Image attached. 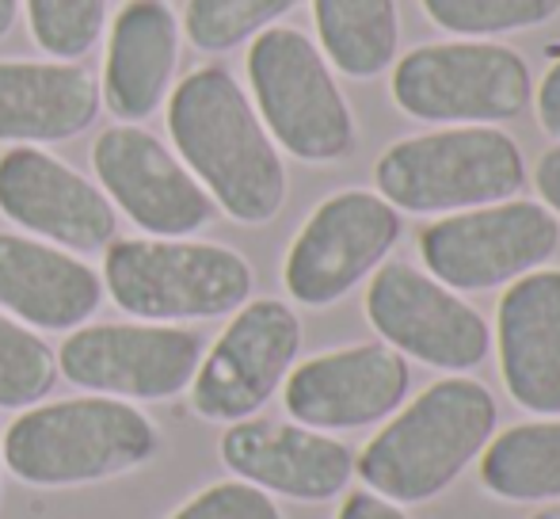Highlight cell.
<instances>
[{"mask_svg": "<svg viewBox=\"0 0 560 519\" xmlns=\"http://www.w3.org/2000/svg\"><path fill=\"white\" fill-rule=\"evenodd\" d=\"M164 123L179 161L241 226H267L287 203L282 149L267 134L244 84L225 66H199L164 100Z\"/></svg>", "mask_w": 560, "mask_h": 519, "instance_id": "cell-1", "label": "cell"}, {"mask_svg": "<svg viewBox=\"0 0 560 519\" xmlns=\"http://www.w3.org/2000/svg\"><path fill=\"white\" fill-rule=\"evenodd\" d=\"M161 428L133 401L81 393L38 401L8 424L0 439L4 470L31 489H77L149 466Z\"/></svg>", "mask_w": 560, "mask_h": 519, "instance_id": "cell-2", "label": "cell"}, {"mask_svg": "<svg viewBox=\"0 0 560 519\" xmlns=\"http://www.w3.org/2000/svg\"><path fill=\"white\" fill-rule=\"evenodd\" d=\"M500 408L485 382L450 374L435 382L362 447L354 470L393 505H423L446 493L495 436Z\"/></svg>", "mask_w": 560, "mask_h": 519, "instance_id": "cell-3", "label": "cell"}, {"mask_svg": "<svg viewBox=\"0 0 560 519\" xmlns=\"http://www.w3.org/2000/svg\"><path fill=\"white\" fill-rule=\"evenodd\" d=\"M100 279L126 318L156 325L229 318L256 287V272L236 249L191 238H115Z\"/></svg>", "mask_w": 560, "mask_h": 519, "instance_id": "cell-4", "label": "cell"}, {"mask_svg": "<svg viewBox=\"0 0 560 519\" xmlns=\"http://www.w3.org/2000/svg\"><path fill=\"white\" fill-rule=\"evenodd\" d=\"M374 184L389 207L408 215H457L515 199L526 161L518 141L495 127H446L385 149Z\"/></svg>", "mask_w": 560, "mask_h": 519, "instance_id": "cell-5", "label": "cell"}, {"mask_svg": "<svg viewBox=\"0 0 560 519\" xmlns=\"http://www.w3.org/2000/svg\"><path fill=\"white\" fill-rule=\"evenodd\" d=\"M248 89L275 146L294 161H343L359 141L351 104L339 92L328 58L305 31L267 27L252 38Z\"/></svg>", "mask_w": 560, "mask_h": 519, "instance_id": "cell-6", "label": "cell"}, {"mask_svg": "<svg viewBox=\"0 0 560 519\" xmlns=\"http://www.w3.org/2000/svg\"><path fill=\"white\" fill-rule=\"evenodd\" d=\"M393 104L420 123L492 127L534 100L530 66L503 43H431L393 66Z\"/></svg>", "mask_w": 560, "mask_h": 519, "instance_id": "cell-7", "label": "cell"}, {"mask_svg": "<svg viewBox=\"0 0 560 519\" xmlns=\"http://www.w3.org/2000/svg\"><path fill=\"white\" fill-rule=\"evenodd\" d=\"M207 341L187 325L104 321L66 333L58 371L73 387L118 401H172L187 393Z\"/></svg>", "mask_w": 560, "mask_h": 519, "instance_id": "cell-8", "label": "cell"}, {"mask_svg": "<svg viewBox=\"0 0 560 519\" xmlns=\"http://www.w3.org/2000/svg\"><path fill=\"white\" fill-rule=\"evenodd\" d=\"M560 245L553 210L530 199L457 210L420 233L428 275L450 290H495L546 267Z\"/></svg>", "mask_w": 560, "mask_h": 519, "instance_id": "cell-9", "label": "cell"}, {"mask_svg": "<svg viewBox=\"0 0 560 519\" xmlns=\"http://www.w3.org/2000/svg\"><path fill=\"white\" fill-rule=\"evenodd\" d=\"M400 241V210L377 192L347 187L305 218L282 260V287L298 305L325 310L385 264Z\"/></svg>", "mask_w": 560, "mask_h": 519, "instance_id": "cell-10", "label": "cell"}, {"mask_svg": "<svg viewBox=\"0 0 560 519\" xmlns=\"http://www.w3.org/2000/svg\"><path fill=\"white\" fill-rule=\"evenodd\" d=\"M302 351V318L282 298H248L202 351L195 371L191 408L210 424H236L256 416L275 390H282Z\"/></svg>", "mask_w": 560, "mask_h": 519, "instance_id": "cell-11", "label": "cell"}, {"mask_svg": "<svg viewBox=\"0 0 560 519\" xmlns=\"http://www.w3.org/2000/svg\"><path fill=\"white\" fill-rule=\"evenodd\" d=\"M92 172L112 207L145 238H195L218 218V203L176 149L138 123H115L96 134Z\"/></svg>", "mask_w": 560, "mask_h": 519, "instance_id": "cell-12", "label": "cell"}, {"mask_svg": "<svg viewBox=\"0 0 560 519\" xmlns=\"http://www.w3.org/2000/svg\"><path fill=\"white\" fill-rule=\"evenodd\" d=\"M366 321L389 348L435 371H472L492 348V328L457 290L412 264H382L366 287Z\"/></svg>", "mask_w": 560, "mask_h": 519, "instance_id": "cell-13", "label": "cell"}, {"mask_svg": "<svg viewBox=\"0 0 560 519\" xmlns=\"http://www.w3.org/2000/svg\"><path fill=\"white\" fill-rule=\"evenodd\" d=\"M0 215L27 238L66 253H104L118 238V210L96 180L43 146L0 153Z\"/></svg>", "mask_w": 560, "mask_h": 519, "instance_id": "cell-14", "label": "cell"}, {"mask_svg": "<svg viewBox=\"0 0 560 519\" xmlns=\"http://www.w3.org/2000/svg\"><path fill=\"white\" fill-rule=\"evenodd\" d=\"M408 359L385 341L320 351L294 364L282 382V405L298 424L317 431H354L389 420L408 397Z\"/></svg>", "mask_w": 560, "mask_h": 519, "instance_id": "cell-15", "label": "cell"}, {"mask_svg": "<svg viewBox=\"0 0 560 519\" xmlns=\"http://www.w3.org/2000/svg\"><path fill=\"white\" fill-rule=\"evenodd\" d=\"M222 462L229 474L271 497L320 505L351 485L354 451L328 431L298 420H236L222 436Z\"/></svg>", "mask_w": 560, "mask_h": 519, "instance_id": "cell-16", "label": "cell"}, {"mask_svg": "<svg viewBox=\"0 0 560 519\" xmlns=\"http://www.w3.org/2000/svg\"><path fill=\"white\" fill-rule=\"evenodd\" d=\"M100 96L118 123H145L176 89L184 23L168 0H126L104 31Z\"/></svg>", "mask_w": 560, "mask_h": 519, "instance_id": "cell-17", "label": "cell"}, {"mask_svg": "<svg viewBox=\"0 0 560 519\" xmlns=\"http://www.w3.org/2000/svg\"><path fill=\"white\" fill-rule=\"evenodd\" d=\"M107 290L77 253L27 233H0V310L35 333H73L89 325Z\"/></svg>", "mask_w": 560, "mask_h": 519, "instance_id": "cell-18", "label": "cell"}, {"mask_svg": "<svg viewBox=\"0 0 560 519\" xmlns=\"http://www.w3.org/2000/svg\"><path fill=\"white\" fill-rule=\"evenodd\" d=\"M495 344L511 401L534 416H560V272L538 267L508 282Z\"/></svg>", "mask_w": 560, "mask_h": 519, "instance_id": "cell-19", "label": "cell"}, {"mask_svg": "<svg viewBox=\"0 0 560 519\" xmlns=\"http://www.w3.org/2000/svg\"><path fill=\"white\" fill-rule=\"evenodd\" d=\"M100 81L81 61L0 58V146H58L96 127Z\"/></svg>", "mask_w": 560, "mask_h": 519, "instance_id": "cell-20", "label": "cell"}, {"mask_svg": "<svg viewBox=\"0 0 560 519\" xmlns=\"http://www.w3.org/2000/svg\"><path fill=\"white\" fill-rule=\"evenodd\" d=\"M320 54L354 81L385 73L397 58V0H313Z\"/></svg>", "mask_w": 560, "mask_h": 519, "instance_id": "cell-21", "label": "cell"}, {"mask_svg": "<svg viewBox=\"0 0 560 519\" xmlns=\"http://www.w3.org/2000/svg\"><path fill=\"white\" fill-rule=\"evenodd\" d=\"M480 485L511 505L560 500V420L515 424L488 439Z\"/></svg>", "mask_w": 560, "mask_h": 519, "instance_id": "cell-22", "label": "cell"}, {"mask_svg": "<svg viewBox=\"0 0 560 519\" xmlns=\"http://www.w3.org/2000/svg\"><path fill=\"white\" fill-rule=\"evenodd\" d=\"M302 0H187L184 35L199 54H229L290 15Z\"/></svg>", "mask_w": 560, "mask_h": 519, "instance_id": "cell-23", "label": "cell"}, {"mask_svg": "<svg viewBox=\"0 0 560 519\" xmlns=\"http://www.w3.org/2000/svg\"><path fill=\"white\" fill-rule=\"evenodd\" d=\"M112 0H20L31 43L54 61H81L107 31Z\"/></svg>", "mask_w": 560, "mask_h": 519, "instance_id": "cell-24", "label": "cell"}, {"mask_svg": "<svg viewBox=\"0 0 560 519\" xmlns=\"http://www.w3.org/2000/svg\"><path fill=\"white\" fill-rule=\"evenodd\" d=\"M58 351L0 310V408H31L58 387Z\"/></svg>", "mask_w": 560, "mask_h": 519, "instance_id": "cell-25", "label": "cell"}, {"mask_svg": "<svg viewBox=\"0 0 560 519\" xmlns=\"http://www.w3.org/2000/svg\"><path fill=\"white\" fill-rule=\"evenodd\" d=\"M428 20L450 35H508L541 27L560 12V0H420Z\"/></svg>", "mask_w": 560, "mask_h": 519, "instance_id": "cell-26", "label": "cell"}, {"mask_svg": "<svg viewBox=\"0 0 560 519\" xmlns=\"http://www.w3.org/2000/svg\"><path fill=\"white\" fill-rule=\"evenodd\" d=\"M168 519H287L271 493L248 482H214L176 508Z\"/></svg>", "mask_w": 560, "mask_h": 519, "instance_id": "cell-27", "label": "cell"}, {"mask_svg": "<svg viewBox=\"0 0 560 519\" xmlns=\"http://www.w3.org/2000/svg\"><path fill=\"white\" fill-rule=\"evenodd\" d=\"M336 519H408V512L400 505H393V500L377 497V493L359 489V493H347Z\"/></svg>", "mask_w": 560, "mask_h": 519, "instance_id": "cell-28", "label": "cell"}, {"mask_svg": "<svg viewBox=\"0 0 560 519\" xmlns=\"http://www.w3.org/2000/svg\"><path fill=\"white\" fill-rule=\"evenodd\" d=\"M538 119L549 138L560 141V61H553V69L538 84Z\"/></svg>", "mask_w": 560, "mask_h": 519, "instance_id": "cell-29", "label": "cell"}, {"mask_svg": "<svg viewBox=\"0 0 560 519\" xmlns=\"http://www.w3.org/2000/svg\"><path fill=\"white\" fill-rule=\"evenodd\" d=\"M534 184H538V195H541V207L553 210L560 218V141L553 149H546L538 161V172H534Z\"/></svg>", "mask_w": 560, "mask_h": 519, "instance_id": "cell-30", "label": "cell"}, {"mask_svg": "<svg viewBox=\"0 0 560 519\" xmlns=\"http://www.w3.org/2000/svg\"><path fill=\"white\" fill-rule=\"evenodd\" d=\"M15 20H20V0H0V38L15 27Z\"/></svg>", "mask_w": 560, "mask_h": 519, "instance_id": "cell-31", "label": "cell"}, {"mask_svg": "<svg viewBox=\"0 0 560 519\" xmlns=\"http://www.w3.org/2000/svg\"><path fill=\"white\" fill-rule=\"evenodd\" d=\"M530 519H560V505L557 508H546V512H534Z\"/></svg>", "mask_w": 560, "mask_h": 519, "instance_id": "cell-32", "label": "cell"}, {"mask_svg": "<svg viewBox=\"0 0 560 519\" xmlns=\"http://www.w3.org/2000/svg\"><path fill=\"white\" fill-rule=\"evenodd\" d=\"M0 482H4V454H0Z\"/></svg>", "mask_w": 560, "mask_h": 519, "instance_id": "cell-33", "label": "cell"}]
</instances>
